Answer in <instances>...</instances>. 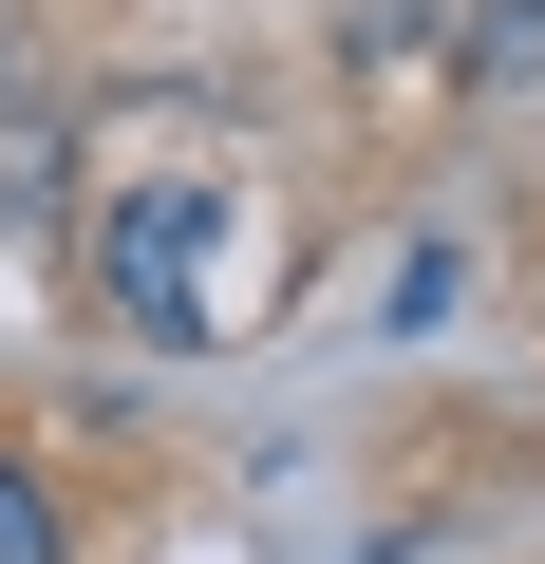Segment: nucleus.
Here are the masks:
<instances>
[{"instance_id": "nucleus-1", "label": "nucleus", "mask_w": 545, "mask_h": 564, "mask_svg": "<svg viewBox=\"0 0 545 564\" xmlns=\"http://www.w3.org/2000/svg\"><path fill=\"white\" fill-rule=\"evenodd\" d=\"M207 263H226V188H207V170H170V188H132V207H113V302H132L151 339H188V321H207Z\"/></svg>"}, {"instance_id": "nucleus-2", "label": "nucleus", "mask_w": 545, "mask_h": 564, "mask_svg": "<svg viewBox=\"0 0 545 564\" xmlns=\"http://www.w3.org/2000/svg\"><path fill=\"white\" fill-rule=\"evenodd\" d=\"M0 564H76V527H57V489L0 452Z\"/></svg>"}, {"instance_id": "nucleus-3", "label": "nucleus", "mask_w": 545, "mask_h": 564, "mask_svg": "<svg viewBox=\"0 0 545 564\" xmlns=\"http://www.w3.org/2000/svg\"><path fill=\"white\" fill-rule=\"evenodd\" d=\"M470 76H489V95L545 76V0H489V20H470Z\"/></svg>"}]
</instances>
